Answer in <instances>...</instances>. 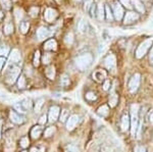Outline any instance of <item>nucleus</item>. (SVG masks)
<instances>
[{"label":"nucleus","mask_w":153,"mask_h":152,"mask_svg":"<svg viewBox=\"0 0 153 152\" xmlns=\"http://www.w3.org/2000/svg\"><path fill=\"white\" fill-rule=\"evenodd\" d=\"M50 32L47 28H45V27H41V28L38 29V31H37V37H38L39 40H43V39L47 38L48 36H50Z\"/></svg>","instance_id":"nucleus-16"},{"label":"nucleus","mask_w":153,"mask_h":152,"mask_svg":"<svg viewBox=\"0 0 153 152\" xmlns=\"http://www.w3.org/2000/svg\"><path fill=\"white\" fill-rule=\"evenodd\" d=\"M33 62H34V65H35V67H38L39 65V63H40V51L37 50L35 52V56H34Z\"/></svg>","instance_id":"nucleus-39"},{"label":"nucleus","mask_w":153,"mask_h":152,"mask_svg":"<svg viewBox=\"0 0 153 152\" xmlns=\"http://www.w3.org/2000/svg\"><path fill=\"white\" fill-rule=\"evenodd\" d=\"M134 152H146V148L142 145H138L135 147Z\"/></svg>","instance_id":"nucleus-45"},{"label":"nucleus","mask_w":153,"mask_h":152,"mask_svg":"<svg viewBox=\"0 0 153 152\" xmlns=\"http://www.w3.org/2000/svg\"><path fill=\"white\" fill-rule=\"evenodd\" d=\"M138 19H139V14L136 13V12H134V11H129V12H127V14L125 16L124 23H125L126 24H132L133 22L137 21Z\"/></svg>","instance_id":"nucleus-14"},{"label":"nucleus","mask_w":153,"mask_h":152,"mask_svg":"<svg viewBox=\"0 0 153 152\" xmlns=\"http://www.w3.org/2000/svg\"><path fill=\"white\" fill-rule=\"evenodd\" d=\"M152 43H153V38H148L145 41H143V42L140 44L139 47L137 48V50H136V57L142 58L143 56L147 53V51L150 49Z\"/></svg>","instance_id":"nucleus-3"},{"label":"nucleus","mask_w":153,"mask_h":152,"mask_svg":"<svg viewBox=\"0 0 153 152\" xmlns=\"http://www.w3.org/2000/svg\"><path fill=\"white\" fill-rule=\"evenodd\" d=\"M11 68L8 70V73H7V78L6 81L8 84H13L14 82L16 81V79H19V73H21V67L18 65H10Z\"/></svg>","instance_id":"nucleus-4"},{"label":"nucleus","mask_w":153,"mask_h":152,"mask_svg":"<svg viewBox=\"0 0 153 152\" xmlns=\"http://www.w3.org/2000/svg\"><path fill=\"white\" fill-rule=\"evenodd\" d=\"M2 18H3V13H2L1 11H0V22H1V19H2Z\"/></svg>","instance_id":"nucleus-53"},{"label":"nucleus","mask_w":153,"mask_h":152,"mask_svg":"<svg viewBox=\"0 0 153 152\" xmlns=\"http://www.w3.org/2000/svg\"><path fill=\"white\" fill-rule=\"evenodd\" d=\"M112 9H113V14H114L115 19H117V21L122 19L123 16H124V10H123L122 5H120L118 2H114L112 5Z\"/></svg>","instance_id":"nucleus-11"},{"label":"nucleus","mask_w":153,"mask_h":152,"mask_svg":"<svg viewBox=\"0 0 153 152\" xmlns=\"http://www.w3.org/2000/svg\"><path fill=\"white\" fill-rule=\"evenodd\" d=\"M18 86L19 89H24L26 87V79H25L24 76H19L18 79Z\"/></svg>","instance_id":"nucleus-34"},{"label":"nucleus","mask_w":153,"mask_h":152,"mask_svg":"<svg viewBox=\"0 0 153 152\" xmlns=\"http://www.w3.org/2000/svg\"><path fill=\"white\" fill-rule=\"evenodd\" d=\"M57 48V43L54 39H50V40L46 41L44 44V49L45 50H55Z\"/></svg>","instance_id":"nucleus-17"},{"label":"nucleus","mask_w":153,"mask_h":152,"mask_svg":"<svg viewBox=\"0 0 153 152\" xmlns=\"http://www.w3.org/2000/svg\"><path fill=\"white\" fill-rule=\"evenodd\" d=\"M37 151H38V150H37L35 147H34V148H32V149H31V151H30V152H37Z\"/></svg>","instance_id":"nucleus-52"},{"label":"nucleus","mask_w":153,"mask_h":152,"mask_svg":"<svg viewBox=\"0 0 153 152\" xmlns=\"http://www.w3.org/2000/svg\"><path fill=\"white\" fill-rule=\"evenodd\" d=\"M13 32V24L11 23H7L4 27V34L5 35H10V34Z\"/></svg>","instance_id":"nucleus-31"},{"label":"nucleus","mask_w":153,"mask_h":152,"mask_svg":"<svg viewBox=\"0 0 153 152\" xmlns=\"http://www.w3.org/2000/svg\"><path fill=\"white\" fill-rule=\"evenodd\" d=\"M57 1H59V0H57Z\"/></svg>","instance_id":"nucleus-58"},{"label":"nucleus","mask_w":153,"mask_h":152,"mask_svg":"<svg viewBox=\"0 0 153 152\" xmlns=\"http://www.w3.org/2000/svg\"><path fill=\"white\" fill-rule=\"evenodd\" d=\"M79 116H76V114H73V116H71L68 117V122H66V129L68 130V131H73L74 129L76 128V126L78 125L79 122Z\"/></svg>","instance_id":"nucleus-10"},{"label":"nucleus","mask_w":153,"mask_h":152,"mask_svg":"<svg viewBox=\"0 0 153 152\" xmlns=\"http://www.w3.org/2000/svg\"><path fill=\"white\" fill-rule=\"evenodd\" d=\"M78 28H79V30H80L81 33H86V32H87L88 24L85 22V19H81V22L78 24Z\"/></svg>","instance_id":"nucleus-26"},{"label":"nucleus","mask_w":153,"mask_h":152,"mask_svg":"<svg viewBox=\"0 0 153 152\" xmlns=\"http://www.w3.org/2000/svg\"><path fill=\"white\" fill-rule=\"evenodd\" d=\"M0 4L4 9H9L11 7V1L10 0H0Z\"/></svg>","instance_id":"nucleus-36"},{"label":"nucleus","mask_w":153,"mask_h":152,"mask_svg":"<svg viewBox=\"0 0 153 152\" xmlns=\"http://www.w3.org/2000/svg\"><path fill=\"white\" fill-rule=\"evenodd\" d=\"M68 117H70V113H68V111L66 109H63L62 111H61V113H60L59 121H60L61 122H65L66 119H68Z\"/></svg>","instance_id":"nucleus-32"},{"label":"nucleus","mask_w":153,"mask_h":152,"mask_svg":"<svg viewBox=\"0 0 153 152\" xmlns=\"http://www.w3.org/2000/svg\"><path fill=\"white\" fill-rule=\"evenodd\" d=\"M149 119H150V122H151V124H153V112H151V113H150Z\"/></svg>","instance_id":"nucleus-51"},{"label":"nucleus","mask_w":153,"mask_h":152,"mask_svg":"<svg viewBox=\"0 0 153 152\" xmlns=\"http://www.w3.org/2000/svg\"><path fill=\"white\" fill-rule=\"evenodd\" d=\"M131 134L133 137L137 136L138 128H139V105H131Z\"/></svg>","instance_id":"nucleus-1"},{"label":"nucleus","mask_w":153,"mask_h":152,"mask_svg":"<svg viewBox=\"0 0 153 152\" xmlns=\"http://www.w3.org/2000/svg\"><path fill=\"white\" fill-rule=\"evenodd\" d=\"M29 28H30V24L28 22H23L21 24V26H19V31L22 32V34H26L28 32Z\"/></svg>","instance_id":"nucleus-30"},{"label":"nucleus","mask_w":153,"mask_h":152,"mask_svg":"<svg viewBox=\"0 0 153 152\" xmlns=\"http://www.w3.org/2000/svg\"><path fill=\"white\" fill-rule=\"evenodd\" d=\"M104 65L108 70H114L115 65H117V59H115V56L110 53L109 55H107L104 59Z\"/></svg>","instance_id":"nucleus-9"},{"label":"nucleus","mask_w":153,"mask_h":152,"mask_svg":"<svg viewBox=\"0 0 153 152\" xmlns=\"http://www.w3.org/2000/svg\"><path fill=\"white\" fill-rule=\"evenodd\" d=\"M44 18H45V19L48 23H51V22H53L54 19L57 18V11L53 8H47L45 13H44Z\"/></svg>","instance_id":"nucleus-12"},{"label":"nucleus","mask_w":153,"mask_h":152,"mask_svg":"<svg viewBox=\"0 0 153 152\" xmlns=\"http://www.w3.org/2000/svg\"><path fill=\"white\" fill-rule=\"evenodd\" d=\"M105 13H106V19H107L108 21L111 22L112 21V13H111V11H110L109 6H105Z\"/></svg>","instance_id":"nucleus-41"},{"label":"nucleus","mask_w":153,"mask_h":152,"mask_svg":"<svg viewBox=\"0 0 153 152\" xmlns=\"http://www.w3.org/2000/svg\"><path fill=\"white\" fill-rule=\"evenodd\" d=\"M44 102H45V100H44V98H39L38 100L36 101V104H35V107H34V110H35V112H39L42 108V106H43Z\"/></svg>","instance_id":"nucleus-25"},{"label":"nucleus","mask_w":153,"mask_h":152,"mask_svg":"<svg viewBox=\"0 0 153 152\" xmlns=\"http://www.w3.org/2000/svg\"><path fill=\"white\" fill-rule=\"evenodd\" d=\"M76 1H81V0H76Z\"/></svg>","instance_id":"nucleus-56"},{"label":"nucleus","mask_w":153,"mask_h":152,"mask_svg":"<svg viewBox=\"0 0 153 152\" xmlns=\"http://www.w3.org/2000/svg\"><path fill=\"white\" fill-rule=\"evenodd\" d=\"M86 99L89 100V101H95V100L97 99V95H96L94 92L90 91V92L86 93Z\"/></svg>","instance_id":"nucleus-35"},{"label":"nucleus","mask_w":153,"mask_h":152,"mask_svg":"<svg viewBox=\"0 0 153 152\" xmlns=\"http://www.w3.org/2000/svg\"><path fill=\"white\" fill-rule=\"evenodd\" d=\"M22 61L21 53L18 49H13L9 54V65H16Z\"/></svg>","instance_id":"nucleus-6"},{"label":"nucleus","mask_w":153,"mask_h":152,"mask_svg":"<svg viewBox=\"0 0 153 152\" xmlns=\"http://www.w3.org/2000/svg\"><path fill=\"white\" fill-rule=\"evenodd\" d=\"M22 152H28V151H26V150H24V151H22Z\"/></svg>","instance_id":"nucleus-55"},{"label":"nucleus","mask_w":153,"mask_h":152,"mask_svg":"<svg viewBox=\"0 0 153 152\" xmlns=\"http://www.w3.org/2000/svg\"><path fill=\"white\" fill-rule=\"evenodd\" d=\"M29 144H30V140L28 137H24V138L21 139V142H19V145L21 147H23V148H27V147H29Z\"/></svg>","instance_id":"nucleus-37"},{"label":"nucleus","mask_w":153,"mask_h":152,"mask_svg":"<svg viewBox=\"0 0 153 152\" xmlns=\"http://www.w3.org/2000/svg\"><path fill=\"white\" fill-rule=\"evenodd\" d=\"M13 1H16V0H13Z\"/></svg>","instance_id":"nucleus-57"},{"label":"nucleus","mask_w":153,"mask_h":152,"mask_svg":"<svg viewBox=\"0 0 153 152\" xmlns=\"http://www.w3.org/2000/svg\"><path fill=\"white\" fill-rule=\"evenodd\" d=\"M97 113L99 114L100 116L106 117L109 114V107H108L107 105H102V106H100L99 108L97 109Z\"/></svg>","instance_id":"nucleus-20"},{"label":"nucleus","mask_w":153,"mask_h":152,"mask_svg":"<svg viewBox=\"0 0 153 152\" xmlns=\"http://www.w3.org/2000/svg\"><path fill=\"white\" fill-rule=\"evenodd\" d=\"M5 57H3V56H0V70H2V67H3V65H5Z\"/></svg>","instance_id":"nucleus-48"},{"label":"nucleus","mask_w":153,"mask_h":152,"mask_svg":"<svg viewBox=\"0 0 153 152\" xmlns=\"http://www.w3.org/2000/svg\"><path fill=\"white\" fill-rule=\"evenodd\" d=\"M92 62H93V56L91 53H85V54L79 55L75 59L76 67L80 70H86L92 65Z\"/></svg>","instance_id":"nucleus-2"},{"label":"nucleus","mask_w":153,"mask_h":152,"mask_svg":"<svg viewBox=\"0 0 153 152\" xmlns=\"http://www.w3.org/2000/svg\"><path fill=\"white\" fill-rule=\"evenodd\" d=\"M132 2H133V5L135 6V8L137 9L138 11L144 13V12H145V8H144L143 4L139 1V0H132Z\"/></svg>","instance_id":"nucleus-22"},{"label":"nucleus","mask_w":153,"mask_h":152,"mask_svg":"<svg viewBox=\"0 0 153 152\" xmlns=\"http://www.w3.org/2000/svg\"><path fill=\"white\" fill-rule=\"evenodd\" d=\"M118 103V95L117 93H112L109 96V100H108V104H109L110 107H115Z\"/></svg>","instance_id":"nucleus-19"},{"label":"nucleus","mask_w":153,"mask_h":152,"mask_svg":"<svg viewBox=\"0 0 153 152\" xmlns=\"http://www.w3.org/2000/svg\"><path fill=\"white\" fill-rule=\"evenodd\" d=\"M109 88H110V81L105 80L104 84H103V90H104V91H107V90H109Z\"/></svg>","instance_id":"nucleus-46"},{"label":"nucleus","mask_w":153,"mask_h":152,"mask_svg":"<svg viewBox=\"0 0 153 152\" xmlns=\"http://www.w3.org/2000/svg\"><path fill=\"white\" fill-rule=\"evenodd\" d=\"M140 79H141V76H140L139 73H135V75L130 79L129 91L131 93L137 92L138 88H139V86H140Z\"/></svg>","instance_id":"nucleus-5"},{"label":"nucleus","mask_w":153,"mask_h":152,"mask_svg":"<svg viewBox=\"0 0 153 152\" xmlns=\"http://www.w3.org/2000/svg\"><path fill=\"white\" fill-rule=\"evenodd\" d=\"M55 131H56L55 127H49V128L46 129L45 133H44V137H45V138H49V137L53 136V134L55 133Z\"/></svg>","instance_id":"nucleus-28"},{"label":"nucleus","mask_w":153,"mask_h":152,"mask_svg":"<svg viewBox=\"0 0 153 152\" xmlns=\"http://www.w3.org/2000/svg\"><path fill=\"white\" fill-rule=\"evenodd\" d=\"M105 16V7L102 3H99L97 6V18L99 21H103Z\"/></svg>","instance_id":"nucleus-18"},{"label":"nucleus","mask_w":153,"mask_h":152,"mask_svg":"<svg viewBox=\"0 0 153 152\" xmlns=\"http://www.w3.org/2000/svg\"><path fill=\"white\" fill-rule=\"evenodd\" d=\"M9 119L12 122L16 125H22L25 122V117L22 116L21 113L19 112H16V111H10L9 112Z\"/></svg>","instance_id":"nucleus-8"},{"label":"nucleus","mask_w":153,"mask_h":152,"mask_svg":"<svg viewBox=\"0 0 153 152\" xmlns=\"http://www.w3.org/2000/svg\"><path fill=\"white\" fill-rule=\"evenodd\" d=\"M21 103H22L23 107L26 110L31 109V107H32V101H31V99H29V98H26V99H24L23 101L21 102Z\"/></svg>","instance_id":"nucleus-29"},{"label":"nucleus","mask_w":153,"mask_h":152,"mask_svg":"<svg viewBox=\"0 0 153 152\" xmlns=\"http://www.w3.org/2000/svg\"><path fill=\"white\" fill-rule=\"evenodd\" d=\"M120 2L123 3V5H125L128 8H131V3H130V0H120Z\"/></svg>","instance_id":"nucleus-49"},{"label":"nucleus","mask_w":153,"mask_h":152,"mask_svg":"<svg viewBox=\"0 0 153 152\" xmlns=\"http://www.w3.org/2000/svg\"><path fill=\"white\" fill-rule=\"evenodd\" d=\"M46 122H47V116H46V114H43V116L40 117V119H39V124L44 125V124H46Z\"/></svg>","instance_id":"nucleus-47"},{"label":"nucleus","mask_w":153,"mask_h":152,"mask_svg":"<svg viewBox=\"0 0 153 152\" xmlns=\"http://www.w3.org/2000/svg\"><path fill=\"white\" fill-rule=\"evenodd\" d=\"M14 16H16V21H21L23 19L24 14H23V10H21L19 8H16L14 9Z\"/></svg>","instance_id":"nucleus-38"},{"label":"nucleus","mask_w":153,"mask_h":152,"mask_svg":"<svg viewBox=\"0 0 153 152\" xmlns=\"http://www.w3.org/2000/svg\"><path fill=\"white\" fill-rule=\"evenodd\" d=\"M41 134H42V128L40 126L34 127V128L32 129V131H31V136H32V138H33V139H38L39 137L41 136Z\"/></svg>","instance_id":"nucleus-21"},{"label":"nucleus","mask_w":153,"mask_h":152,"mask_svg":"<svg viewBox=\"0 0 153 152\" xmlns=\"http://www.w3.org/2000/svg\"><path fill=\"white\" fill-rule=\"evenodd\" d=\"M9 53V47L7 45H0V55L5 57V56L8 55Z\"/></svg>","instance_id":"nucleus-27"},{"label":"nucleus","mask_w":153,"mask_h":152,"mask_svg":"<svg viewBox=\"0 0 153 152\" xmlns=\"http://www.w3.org/2000/svg\"><path fill=\"white\" fill-rule=\"evenodd\" d=\"M71 84V80H70V77L68 75H62L60 78V85L62 87H68V85Z\"/></svg>","instance_id":"nucleus-24"},{"label":"nucleus","mask_w":153,"mask_h":152,"mask_svg":"<svg viewBox=\"0 0 153 152\" xmlns=\"http://www.w3.org/2000/svg\"><path fill=\"white\" fill-rule=\"evenodd\" d=\"M13 107H14V109H16V111L19 112V113L24 114V113H26V112H27V110L23 107V105H22L21 102H19V103H16V104L13 105Z\"/></svg>","instance_id":"nucleus-33"},{"label":"nucleus","mask_w":153,"mask_h":152,"mask_svg":"<svg viewBox=\"0 0 153 152\" xmlns=\"http://www.w3.org/2000/svg\"><path fill=\"white\" fill-rule=\"evenodd\" d=\"M65 43L68 44V45H71V44H73L74 42V36H73V34H68V35L65 36Z\"/></svg>","instance_id":"nucleus-40"},{"label":"nucleus","mask_w":153,"mask_h":152,"mask_svg":"<svg viewBox=\"0 0 153 152\" xmlns=\"http://www.w3.org/2000/svg\"><path fill=\"white\" fill-rule=\"evenodd\" d=\"M120 128L123 132H127L131 128V119L128 114H124L120 119Z\"/></svg>","instance_id":"nucleus-13"},{"label":"nucleus","mask_w":153,"mask_h":152,"mask_svg":"<svg viewBox=\"0 0 153 152\" xmlns=\"http://www.w3.org/2000/svg\"><path fill=\"white\" fill-rule=\"evenodd\" d=\"M38 12H39V8L38 7H32L30 9V14H31L32 18H36L38 16Z\"/></svg>","instance_id":"nucleus-42"},{"label":"nucleus","mask_w":153,"mask_h":152,"mask_svg":"<svg viewBox=\"0 0 153 152\" xmlns=\"http://www.w3.org/2000/svg\"><path fill=\"white\" fill-rule=\"evenodd\" d=\"M0 138H1V122H0Z\"/></svg>","instance_id":"nucleus-54"},{"label":"nucleus","mask_w":153,"mask_h":152,"mask_svg":"<svg viewBox=\"0 0 153 152\" xmlns=\"http://www.w3.org/2000/svg\"><path fill=\"white\" fill-rule=\"evenodd\" d=\"M59 112H60V108L56 105H53V106L50 107L49 109V114H48V117H49V122H54L56 119H58L59 116Z\"/></svg>","instance_id":"nucleus-7"},{"label":"nucleus","mask_w":153,"mask_h":152,"mask_svg":"<svg viewBox=\"0 0 153 152\" xmlns=\"http://www.w3.org/2000/svg\"><path fill=\"white\" fill-rule=\"evenodd\" d=\"M106 76H107V73H106L105 70H97L96 72H94V73H93V79H94L96 82L101 83L102 81H104L106 79Z\"/></svg>","instance_id":"nucleus-15"},{"label":"nucleus","mask_w":153,"mask_h":152,"mask_svg":"<svg viewBox=\"0 0 153 152\" xmlns=\"http://www.w3.org/2000/svg\"><path fill=\"white\" fill-rule=\"evenodd\" d=\"M46 76H47V78L50 80L54 79V77H55V67H54L53 65L49 67L47 70H46Z\"/></svg>","instance_id":"nucleus-23"},{"label":"nucleus","mask_w":153,"mask_h":152,"mask_svg":"<svg viewBox=\"0 0 153 152\" xmlns=\"http://www.w3.org/2000/svg\"><path fill=\"white\" fill-rule=\"evenodd\" d=\"M50 61H51V55L49 54V53H46L43 57V63L44 65H48Z\"/></svg>","instance_id":"nucleus-43"},{"label":"nucleus","mask_w":153,"mask_h":152,"mask_svg":"<svg viewBox=\"0 0 153 152\" xmlns=\"http://www.w3.org/2000/svg\"><path fill=\"white\" fill-rule=\"evenodd\" d=\"M149 58H150V62L153 65V47L151 49V53H150V56H149Z\"/></svg>","instance_id":"nucleus-50"},{"label":"nucleus","mask_w":153,"mask_h":152,"mask_svg":"<svg viewBox=\"0 0 153 152\" xmlns=\"http://www.w3.org/2000/svg\"><path fill=\"white\" fill-rule=\"evenodd\" d=\"M92 3H93V0H85V3H84V7H85V10L86 11H88L89 10V8L91 7V5H92Z\"/></svg>","instance_id":"nucleus-44"}]
</instances>
